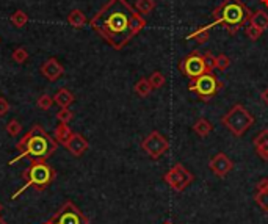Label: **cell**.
I'll list each match as a JSON object with an SVG mask.
<instances>
[{
  "label": "cell",
  "instance_id": "e575fe53",
  "mask_svg": "<svg viewBox=\"0 0 268 224\" xmlns=\"http://www.w3.org/2000/svg\"><path fill=\"white\" fill-rule=\"evenodd\" d=\"M261 99H262V102L268 107V88H265V90L262 91V94H261Z\"/></svg>",
  "mask_w": 268,
  "mask_h": 224
},
{
  "label": "cell",
  "instance_id": "44dd1931",
  "mask_svg": "<svg viewBox=\"0 0 268 224\" xmlns=\"http://www.w3.org/2000/svg\"><path fill=\"white\" fill-rule=\"evenodd\" d=\"M134 91H135V94L140 96V98H147V96L152 93V87L147 79H140L135 83Z\"/></svg>",
  "mask_w": 268,
  "mask_h": 224
},
{
  "label": "cell",
  "instance_id": "d6986e66",
  "mask_svg": "<svg viewBox=\"0 0 268 224\" xmlns=\"http://www.w3.org/2000/svg\"><path fill=\"white\" fill-rule=\"evenodd\" d=\"M250 24L259 27L261 30L268 28V13L264 11V9H257V11H253L251 19H250Z\"/></svg>",
  "mask_w": 268,
  "mask_h": 224
},
{
  "label": "cell",
  "instance_id": "484cf974",
  "mask_svg": "<svg viewBox=\"0 0 268 224\" xmlns=\"http://www.w3.org/2000/svg\"><path fill=\"white\" fill-rule=\"evenodd\" d=\"M254 201H256V204L259 206L264 212L268 213V190H265V191H256Z\"/></svg>",
  "mask_w": 268,
  "mask_h": 224
},
{
  "label": "cell",
  "instance_id": "30bf717a",
  "mask_svg": "<svg viewBox=\"0 0 268 224\" xmlns=\"http://www.w3.org/2000/svg\"><path fill=\"white\" fill-rule=\"evenodd\" d=\"M141 149L152 160H158L169 149V141L160 132L154 130L141 141Z\"/></svg>",
  "mask_w": 268,
  "mask_h": 224
},
{
  "label": "cell",
  "instance_id": "4fadbf2b",
  "mask_svg": "<svg viewBox=\"0 0 268 224\" xmlns=\"http://www.w3.org/2000/svg\"><path fill=\"white\" fill-rule=\"evenodd\" d=\"M64 147L68 149L72 157H82L88 151L90 143L82 133H72V136L68 140V143L64 144Z\"/></svg>",
  "mask_w": 268,
  "mask_h": 224
},
{
  "label": "cell",
  "instance_id": "cb8c5ba5",
  "mask_svg": "<svg viewBox=\"0 0 268 224\" xmlns=\"http://www.w3.org/2000/svg\"><path fill=\"white\" fill-rule=\"evenodd\" d=\"M28 50L25 49V47H17V49H14L13 50V53H11V58H13V61L14 63H17V65H24V63L28 60Z\"/></svg>",
  "mask_w": 268,
  "mask_h": 224
},
{
  "label": "cell",
  "instance_id": "6da1fadb",
  "mask_svg": "<svg viewBox=\"0 0 268 224\" xmlns=\"http://www.w3.org/2000/svg\"><path fill=\"white\" fill-rule=\"evenodd\" d=\"M90 25L107 44L121 50L144 28L146 20L127 0H109L93 16Z\"/></svg>",
  "mask_w": 268,
  "mask_h": 224
},
{
  "label": "cell",
  "instance_id": "7a4b0ae2",
  "mask_svg": "<svg viewBox=\"0 0 268 224\" xmlns=\"http://www.w3.org/2000/svg\"><path fill=\"white\" fill-rule=\"evenodd\" d=\"M57 147L58 143L55 138L50 136L39 124H33L31 129L17 141L16 149L19 151V155L9 160L8 165H16L24 157H30L31 160H47L55 154Z\"/></svg>",
  "mask_w": 268,
  "mask_h": 224
},
{
  "label": "cell",
  "instance_id": "9a60e30c",
  "mask_svg": "<svg viewBox=\"0 0 268 224\" xmlns=\"http://www.w3.org/2000/svg\"><path fill=\"white\" fill-rule=\"evenodd\" d=\"M74 99L76 98H74V94L68 88H61L53 94V102H55V105H58L60 109H68L74 102Z\"/></svg>",
  "mask_w": 268,
  "mask_h": 224
},
{
  "label": "cell",
  "instance_id": "f35d334b",
  "mask_svg": "<svg viewBox=\"0 0 268 224\" xmlns=\"http://www.w3.org/2000/svg\"><path fill=\"white\" fill-rule=\"evenodd\" d=\"M165 224H171V223H165Z\"/></svg>",
  "mask_w": 268,
  "mask_h": 224
},
{
  "label": "cell",
  "instance_id": "ac0fdd59",
  "mask_svg": "<svg viewBox=\"0 0 268 224\" xmlns=\"http://www.w3.org/2000/svg\"><path fill=\"white\" fill-rule=\"evenodd\" d=\"M68 24L72 28H82L87 24V16L83 14V11L80 9H72V11L68 14Z\"/></svg>",
  "mask_w": 268,
  "mask_h": 224
},
{
  "label": "cell",
  "instance_id": "52a82bcc",
  "mask_svg": "<svg viewBox=\"0 0 268 224\" xmlns=\"http://www.w3.org/2000/svg\"><path fill=\"white\" fill-rule=\"evenodd\" d=\"M42 224H90V220L74 202L66 201L55 213V217Z\"/></svg>",
  "mask_w": 268,
  "mask_h": 224
},
{
  "label": "cell",
  "instance_id": "7402d4cb",
  "mask_svg": "<svg viewBox=\"0 0 268 224\" xmlns=\"http://www.w3.org/2000/svg\"><path fill=\"white\" fill-rule=\"evenodd\" d=\"M154 8H155V0H136V3H135V9L141 16L151 14Z\"/></svg>",
  "mask_w": 268,
  "mask_h": 224
},
{
  "label": "cell",
  "instance_id": "836d02e7",
  "mask_svg": "<svg viewBox=\"0 0 268 224\" xmlns=\"http://www.w3.org/2000/svg\"><path fill=\"white\" fill-rule=\"evenodd\" d=\"M265 190H268V179L259 180L257 185H256V191H265Z\"/></svg>",
  "mask_w": 268,
  "mask_h": 224
},
{
  "label": "cell",
  "instance_id": "8fae6325",
  "mask_svg": "<svg viewBox=\"0 0 268 224\" xmlns=\"http://www.w3.org/2000/svg\"><path fill=\"white\" fill-rule=\"evenodd\" d=\"M209 168L212 169V173L218 176V177H226L234 168L232 160L224 154V152H218L217 155H213L209 162Z\"/></svg>",
  "mask_w": 268,
  "mask_h": 224
},
{
  "label": "cell",
  "instance_id": "8d00e7d4",
  "mask_svg": "<svg viewBox=\"0 0 268 224\" xmlns=\"http://www.w3.org/2000/svg\"><path fill=\"white\" fill-rule=\"evenodd\" d=\"M261 2H262V3H265V5L268 6V0H261Z\"/></svg>",
  "mask_w": 268,
  "mask_h": 224
},
{
  "label": "cell",
  "instance_id": "ffe728a7",
  "mask_svg": "<svg viewBox=\"0 0 268 224\" xmlns=\"http://www.w3.org/2000/svg\"><path fill=\"white\" fill-rule=\"evenodd\" d=\"M210 25H207V27H202V28H199V30H196L195 33H191V35H188L187 36V39H195L198 44H206V42L209 41V38H210Z\"/></svg>",
  "mask_w": 268,
  "mask_h": 224
},
{
  "label": "cell",
  "instance_id": "1f68e13d",
  "mask_svg": "<svg viewBox=\"0 0 268 224\" xmlns=\"http://www.w3.org/2000/svg\"><path fill=\"white\" fill-rule=\"evenodd\" d=\"M229 66H231V58L228 55H224V53H220V55L217 57V69L226 71Z\"/></svg>",
  "mask_w": 268,
  "mask_h": 224
},
{
  "label": "cell",
  "instance_id": "d590c367",
  "mask_svg": "<svg viewBox=\"0 0 268 224\" xmlns=\"http://www.w3.org/2000/svg\"><path fill=\"white\" fill-rule=\"evenodd\" d=\"M0 224H8V223H6V221H5V220L2 218V217H0Z\"/></svg>",
  "mask_w": 268,
  "mask_h": 224
},
{
  "label": "cell",
  "instance_id": "ba28073f",
  "mask_svg": "<svg viewBox=\"0 0 268 224\" xmlns=\"http://www.w3.org/2000/svg\"><path fill=\"white\" fill-rule=\"evenodd\" d=\"M163 180H165V184H168L174 191L180 193V191H184L193 180H195V176H193V173H190L182 163H176L163 176Z\"/></svg>",
  "mask_w": 268,
  "mask_h": 224
},
{
  "label": "cell",
  "instance_id": "f546056e",
  "mask_svg": "<svg viewBox=\"0 0 268 224\" xmlns=\"http://www.w3.org/2000/svg\"><path fill=\"white\" fill-rule=\"evenodd\" d=\"M202 58H204V63H206L209 72H213L217 69V57L215 55H212L210 52H207V53H202Z\"/></svg>",
  "mask_w": 268,
  "mask_h": 224
},
{
  "label": "cell",
  "instance_id": "d6a6232c",
  "mask_svg": "<svg viewBox=\"0 0 268 224\" xmlns=\"http://www.w3.org/2000/svg\"><path fill=\"white\" fill-rule=\"evenodd\" d=\"M9 112V104L5 98H0V118L5 116Z\"/></svg>",
  "mask_w": 268,
  "mask_h": 224
},
{
  "label": "cell",
  "instance_id": "e0dca14e",
  "mask_svg": "<svg viewBox=\"0 0 268 224\" xmlns=\"http://www.w3.org/2000/svg\"><path fill=\"white\" fill-rule=\"evenodd\" d=\"M212 130H213V125L206 118H199L195 124H193V132L198 133L201 138H207Z\"/></svg>",
  "mask_w": 268,
  "mask_h": 224
},
{
  "label": "cell",
  "instance_id": "4dcf8cb0",
  "mask_svg": "<svg viewBox=\"0 0 268 224\" xmlns=\"http://www.w3.org/2000/svg\"><path fill=\"white\" fill-rule=\"evenodd\" d=\"M72 118H74V113L69 110V107H68V109H60V110L57 112V119H58L60 122L68 124Z\"/></svg>",
  "mask_w": 268,
  "mask_h": 224
},
{
  "label": "cell",
  "instance_id": "d4e9b609",
  "mask_svg": "<svg viewBox=\"0 0 268 224\" xmlns=\"http://www.w3.org/2000/svg\"><path fill=\"white\" fill-rule=\"evenodd\" d=\"M147 80H149V83H151L152 90H158V88H162L163 85H165V76H163L162 72H158V71L152 72Z\"/></svg>",
  "mask_w": 268,
  "mask_h": 224
},
{
  "label": "cell",
  "instance_id": "5b68a950",
  "mask_svg": "<svg viewBox=\"0 0 268 224\" xmlns=\"http://www.w3.org/2000/svg\"><path fill=\"white\" fill-rule=\"evenodd\" d=\"M221 122H223V125L226 127V129L232 135L243 136L253 127L254 116L248 110H246L243 105L237 104V105H234L232 109L223 116Z\"/></svg>",
  "mask_w": 268,
  "mask_h": 224
},
{
  "label": "cell",
  "instance_id": "83f0119b",
  "mask_svg": "<svg viewBox=\"0 0 268 224\" xmlns=\"http://www.w3.org/2000/svg\"><path fill=\"white\" fill-rule=\"evenodd\" d=\"M5 129H6V133L9 136H19L20 132H22V125H20V122L17 119H11V121L6 122Z\"/></svg>",
  "mask_w": 268,
  "mask_h": 224
},
{
  "label": "cell",
  "instance_id": "5bb4252c",
  "mask_svg": "<svg viewBox=\"0 0 268 224\" xmlns=\"http://www.w3.org/2000/svg\"><path fill=\"white\" fill-rule=\"evenodd\" d=\"M254 147L256 152L262 160L268 162V129H264L259 135L254 138Z\"/></svg>",
  "mask_w": 268,
  "mask_h": 224
},
{
  "label": "cell",
  "instance_id": "7c38bea8",
  "mask_svg": "<svg viewBox=\"0 0 268 224\" xmlns=\"http://www.w3.org/2000/svg\"><path fill=\"white\" fill-rule=\"evenodd\" d=\"M41 74L49 82H57L64 74V66L57 58H49L41 65Z\"/></svg>",
  "mask_w": 268,
  "mask_h": 224
},
{
  "label": "cell",
  "instance_id": "277c9868",
  "mask_svg": "<svg viewBox=\"0 0 268 224\" xmlns=\"http://www.w3.org/2000/svg\"><path fill=\"white\" fill-rule=\"evenodd\" d=\"M20 177L25 180V184L11 196L13 201L17 199L30 187H35V190L38 191H44L46 188H49L57 177V171L49 163H46V160H31L28 168L22 171Z\"/></svg>",
  "mask_w": 268,
  "mask_h": 224
},
{
  "label": "cell",
  "instance_id": "4316f807",
  "mask_svg": "<svg viewBox=\"0 0 268 224\" xmlns=\"http://www.w3.org/2000/svg\"><path fill=\"white\" fill-rule=\"evenodd\" d=\"M36 105L39 107L41 110H50L52 105H55V102H53V96L50 94H41L38 101H36Z\"/></svg>",
  "mask_w": 268,
  "mask_h": 224
},
{
  "label": "cell",
  "instance_id": "8992f818",
  "mask_svg": "<svg viewBox=\"0 0 268 224\" xmlns=\"http://www.w3.org/2000/svg\"><path fill=\"white\" fill-rule=\"evenodd\" d=\"M221 88H223V82H220L213 72L202 74V76L196 77L195 80H191L188 85V90L196 93L204 102L210 101Z\"/></svg>",
  "mask_w": 268,
  "mask_h": 224
},
{
  "label": "cell",
  "instance_id": "9c48e42d",
  "mask_svg": "<svg viewBox=\"0 0 268 224\" xmlns=\"http://www.w3.org/2000/svg\"><path fill=\"white\" fill-rule=\"evenodd\" d=\"M179 71L190 80H195L196 77L202 76V74L209 72L204 58H202V53L199 52H191L190 55H187L179 63Z\"/></svg>",
  "mask_w": 268,
  "mask_h": 224
},
{
  "label": "cell",
  "instance_id": "2e32d148",
  "mask_svg": "<svg viewBox=\"0 0 268 224\" xmlns=\"http://www.w3.org/2000/svg\"><path fill=\"white\" fill-rule=\"evenodd\" d=\"M72 130L69 129V125L68 124H64V122H60L57 127H55V132H53V138H55V141L58 144H66L68 140L72 136Z\"/></svg>",
  "mask_w": 268,
  "mask_h": 224
},
{
  "label": "cell",
  "instance_id": "f1b7e54d",
  "mask_svg": "<svg viewBox=\"0 0 268 224\" xmlns=\"http://www.w3.org/2000/svg\"><path fill=\"white\" fill-rule=\"evenodd\" d=\"M245 33H246V36H248L251 41H257V39L262 36L264 30H261L259 27H256V25H253V24H248V25L245 27Z\"/></svg>",
  "mask_w": 268,
  "mask_h": 224
},
{
  "label": "cell",
  "instance_id": "3957f363",
  "mask_svg": "<svg viewBox=\"0 0 268 224\" xmlns=\"http://www.w3.org/2000/svg\"><path fill=\"white\" fill-rule=\"evenodd\" d=\"M253 11L242 0H223L213 11V22L210 27L223 25L231 35H237V31L250 24Z\"/></svg>",
  "mask_w": 268,
  "mask_h": 224
},
{
  "label": "cell",
  "instance_id": "74e56055",
  "mask_svg": "<svg viewBox=\"0 0 268 224\" xmlns=\"http://www.w3.org/2000/svg\"><path fill=\"white\" fill-rule=\"evenodd\" d=\"M2 210H3V206H2V202H0V213H2Z\"/></svg>",
  "mask_w": 268,
  "mask_h": 224
},
{
  "label": "cell",
  "instance_id": "603a6c76",
  "mask_svg": "<svg viewBox=\"0 0 268 224\" xmlns=\"http://www.w3.org/2000/svg\"><path fill=\"white\" fill-rule=\"evenodd\" d=\"M9 20H11V24H13L16 28H22V27H25L27 22H28V14L24 13L22 9H17V11H14V13L11 14Z\"/></svg>",
  "mask_w": 268,
  "mask_h": 224
}]
</instances>
